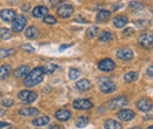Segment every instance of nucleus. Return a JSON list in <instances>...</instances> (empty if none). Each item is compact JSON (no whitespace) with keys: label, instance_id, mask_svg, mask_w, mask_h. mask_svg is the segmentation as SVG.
<instances>
[{"label":"nucleus","instance_id":"1","mask_svg":"<svg viewBox=\"0 0 153 129\" xmlns=\"http://www.w3.org/2000/svg\"><path fill=\"white\" fill-rule=\"evenodd\" d=\"M45 76V72L42 69V67H37L33 71H30V73L27 74L24 79V86L25 87H34L39 85Z\"/></svg>","mask_w":153,"mask_h":129},{"label":"nucleus","instance_id":"2","mask_svg":"<svg viewBox=\"0 0 153 129\" xmlns=\"http://www.w3.org/2000/svg\"><path fill=\"white\" fill-rule=\"evenodd\" d=\"M73 11H74L73 6L70 4H66V2H62L59 6H57V13L61 18H70L73 14Z\"/></svg>","mask_w":153,"mask_h":129},{"label":"nucleus","instance_id":"3","mask_svg":"<svg viewBox=\"0 0 153 129\" xmlns=\"http://www.w3.org/2000/svg\"><path fill=\"white\" fill-rule=\"evenodd\" d=\"M26 24H27V19L25 18L24 15H17L13 20V24H12L13 32H16V33L22 32L24 28L26 27Z\"/></svg>","mask_w":153,"mask_h":129},{"label":"nucleus","instance_id":"4","mask_svg":"<svg viewBox=\"0 0 153 129\" xmlns=\"http://www.w3.org/2000/svg\"><path fill=\"white\" fill-rule=\"evenodd\" d=\"M73 108L74 109H79V111H87V109H91L93 107V103L91 100H87V99H78L74 100L73 103H72Z\"/></svg>","mask_w":153,"mask_h":129},{"label":"nucleus","instance_id":"5","mask_svg":"<svg viewBox=\"0 0 153 129\" xmlns=\"http://www.w3.org/2000/svg\"><path fill=\"white\" fill-rule=\"evenodd\" d=\"M19 99L24 102V103H32L37 100V94L32 91H21L19 93Z\"/></svg>","mask_w":153,"mask_h":129},{"label":"nucleus","instance_id":"6","mask_svg":"<svg viewBox=\"0 0 153 129\" xmlns=\"http://www.w3.org/2000/svg\"><path fill=\"white\" fill-rule=\"evenodd\" d=\"M128 105V100L125 96H120V97H115L113 100H111L108 102V108L110 109H117V108H121Z\"/></svg>","mask_w":153,"mask_h":129},{"label":"nucleus","instance_id":"7","mask_svg":"<svg viewBox=\"0 0 153 129\" xmlns=\"http://www.w3.org/2000/svg\"><path fill=\"white\" fill-rule=\"evenodd\" d=\"M98 67L102 72H111L115 68V62L111 59H104L98 63Z\"/></svg>","mask_w":153,"mask_h":129},{"label":"nucleus","instance_id":"8","mask_svg":"<svg viewBox=\"0 0 153 129\" xmlns=\"http://www.w3.org/2000/svg\"><path fill=\"white\" fill-rule=\"evenodd\" d=\"M99 88H100V91H101L102 93L108 94V93H112L115 91V85L111 81V80H108V79H104V80L100 82Z\"/></svg>","mask_w":153,"mask_h":129},{"label":"nucleus","instance_id":"9","mask_svg":"<svg viewBox=\"0 0 153 129\" xmlns=\"http://www.w3.org/2000/svg\"><path fill=\"white\" fill-rule=\"evenodd\" d=\"M16 17H17V13H16L13 10H10V8L1 10V12H0V18L2 19L5 22H11V21H13Z\"/></svg>","mask_w":153,"mask_h":129},{"label":"nucleus","instance_id":"10","mask_svg":"<svg viewBox=\"0 0 153 129\" xmlns=\"http://www.w3.org/2000/svg\"><path fill=\"white\" fill-rule=\"evenodd\" d=\"M139 45H141L143 47H145V48H151V46H152V34L150 33H144V34H141L140 37H139Z\"/></svg>","mask_w":153,"mask_h":129},{"label":"nucleus","instance_id":"11","mask_svg":"<svg viewBox=\"0 0 153 129\" xmlns=\"http://www.w3.org/2000/svg\"><path fill=\"white\" fill-rule=\"evenodd\" d=\"M137 107L141 111H150L152 109V101L149 99H140L137 102Z\"/></svg>","mask_w":153,"mask_h":129},{"label":"nucleus","instance_id":"12","mask_svg":"<svg viewBox=\"0 0 153 129\" xmlns=\"http://www.w3.org/2000/svg\"><path fill=\"white\" fill-rule=\"evenodd\" d=\"M134 115H135L134 111H131V109H123V111H120L117 114V116H118V119L120 121H130V120L133 119Z\"/></svg>","mask_w":153,"mask_h":129},{"label":"nucleus","instance_id":"13","mask_svg":"<svg viewBox=\"0 0 153 129\" xmlns=\"http://www.w3.org/2000/svg\"><path fill=\"white\" fill-rule=\"evenodd\" d=\"M117 57L120 60H130L133 57V52L130 48H121L117 52Z\"/></svg>","mask_w":153,"mask_h":129},{"label":"nucleus","instance_id":"14","mask_svg":"<svg viewBox=\"0 0 153 129\" xmlns=\"http://www.w3.org/2000/svg\"><path fill=\"white\" fill-rule=\"evenodd\" d=\"M91 87H92V85H91V82L87 79H81V80H79L76 83V88L78 91H80V92H86Z\"/></svg>","mask_w":153,"mask_h":129},{"label":"nucleus","instance_id":"15","mask_svg":"<svg viewBox=\"0 0 153 129\" xmlns=\"http://www.w3.org/2000/svg\"><path fill=\"white\" fill-rule=\"evenodd\" d=\"M47 13H48V10L45 6H37L32 11V14L34 18H44L45 15H47Z\"/></svg>","mask_w":153,"mask_h":129},{"label":"nucleus","instance_id":"16","mask_svg":"<svg viewBox=\"0 0 153 129\" xmlns=\"http://www.w3.org/2000/svg\"><path fill=\"white\" fill-rule=\"evenodd\" d=\"M19 114L21 116H36L39 114V111L33 107H26V108H21L19 111Z\"/></svg>","mask_w":153,"mask_h":129},{"label":"nucleus","instance_id":"17","mask_svg":"<svg viewBox=\"0 0 153 129\" xmlns=\"http://www.w3.org/2000/svg\"><path fill=\"white\" fill-rule=\"evenodd\" d=\"M30 71H31L30 66H26V65L20 66V67H18V68L14 71V76H16V77H22V76H26L27 74L30 73Z\"/></svg>","mask_w":153,"mask_h":129},{"label":"nucleus","instance_id":"18","mask_svg":"<svg viewBox=\"0 0 153 129\" xmlns=\"http://www.w3.org/2000/svg\"><path fill=\"white\" fill-rule=\"evenodd\" d=\"M39 29L36 27V26H31V27H28L27 29H26V32H25V37L28 38V39H37L39 37Z\"/></svg>","mask_w":153,"mask_h":129},{"label":"nucleus","instance_id":"19","mask_svg":"<svg viewBox=\"0 0 153 129\" xmlns=\"http://www.w3.org/2000/svg\"><path fill=\"white\" fill-rule=\"evenodd\" d=\"M12 72V67L10 65H2L0 66V80H5L10 76Z\"/></svg>","mask_w":153,"mask_h":129},{"label":"nucleus","instance_id":"20","mask_svg":"<svg viewBox=\"0 0 153 129\" xmlns=\"http://www.w3.org/2000/svg\"><path fill=\"white\" fill-rule=\"evenodd\" d=\"M127 17L126 15H118L113 19V24L117 28H123L126 24H127Z\"/></svg>","mask_w":153,"mask_h":129},{"label":"nucleus","instance_id":"21","mask_svg":"<svg viewBox=\"0 0 153 129\" xmlns=\"http://www.w3.org/2000/svg\"><path fill=\"white\" fill-rule=\"evenodd\" d=\"M48 122H50L48 116H40V117H37L32 121L33 126H36V127H44V126L48 125Z\"/></svg>","mask_w":153,"mask_h":129},{"label":"nucleus","instance_id":"22","mask_svg":"<svg viewBox=\"0 0 153 129\" xmlns=\"http://www.w3.org/2000/svg\"><path fill=\"white\" fill-rule=\"evenodd\" d=\"M56 117L60 121H67L71 117V111L67 109H60L56 113Z\"/></svg>","mask_w":153,"mask_h":129},{"label":"nucleus","instance_id":"23","mask_svg":"<svg viewBox=\"0 0 153 129\" xmlns=\"http://www.w3.org/2000/svg\"><path fill=\"white\" fill-rule=\"evenodd\" d=\"M111 17V12L110 11H106V10H101L98 12L96 17V20L98 22H101V21H106L107 19H110Z\"/></svg>","mask_w":153,"mask_h":129},{"label":"nucleus","instance_id":"24","mask_svg":"<svg viewBox=\"0 0 153 129\" xmlns=\"http://www.w3.org/2000/svg\"><path fill=\"white\" fill-rule=\"evenodd\" d=\"M105 129H121V125L114 120H106L104 123Z\"/></svg>","mask_w":153,"mask_h":129},{"label":"nucleus","instance_id":"25","mask_svg":"<svg viewBox=\"0 0 153 129\" xmlns=\"http://www.w3.org/2000/svg\"><path fill=\"white\" fill-rule=\"evenodd\" d=\"M88 122H90V119L87 116H79L76 120V126L79 128H84L88 125Z\"/></svg>","mask_w":153,"mask_h":129},{"label":"nucleus","instance_id":"26","mask_svg":"<svg viewBox=\"0 0 153 129\" xmlns=\"http://www.w3.org/2000/svg\"><path fill=\"white\" fill-rule=\"evenodd\" d=\"M12 37H13V34L10 28H0V39L1 40H10Z\"/></svg>","mask_w":153,"mask_h":129},{"label":"nucleus","instance_id":"27","mask_svg":"<svg viewBox=\"0 0 153 129\" xmlns=\"http://www.w3.org/2000/svg\"><path fill=\"white\" fill-rule=\"evenodd\" d=\"M14 53H16V49L13 48H0V59H6Z\"/></svg>","mask_w":153,"mask_h":129},{"label":"nucleus","instance_id":"28","mask_svg":"<svg viewBox=\"0 0 153 129\" xmlns=\"http://www.w3.org/2000/svg\"><path fill=\"white\" fill-rule=\"evenodd\" d=\"M57 68H58V66L57 65H54V63H46V65L42 66V69H44L45 74L54 73V72L57 71Z\"/></svg>","mask_w":153,"mask_h":129},{"label":"nucleus","instance_id":"29","mask_svg":"<svg viewBox=\"0 0 153 129\" xmlns=\"http://www.w3.org/2000/svg\"><path fill=\"white\" fill-rule=\"evenodd\" d=\"M112 39H113V35H112V33H110V32H101L100 35H99V40L102 41V42H108V41H111Z\"/></svg>","mask_w":153,"mask_h":129},{"label":"nucleus","instance_id":"30","mask_svg":"<svg viewBox=\"0 0 153 129\" xmlns=\"http://www.w3.org/2000/svg\"><path fill=\"white\" fill-rule=\"evenodd\" d=\"M137 77H138V73L137 72H128V73H126L124 75V80L126 82H132Z\"/></svg>","mask_w":153,"mask_h":129},{"label":"nucleus","instance_id":"31","mask_svg":"<svg viewBox=\"0 0 153 129\" xmlns=\"http://www.w3.org/2000/svg\"><path fill=\"white\" fill-rule=\"evenodd\" d=\"M128 6H130V8L132 11H141L144 8V5L141 2H139V1H131Z\"/></svg>","mask_w":153,"mask_h":129},{"label":"nucleus","instance_id":"32","mask_svg":"<svg viewBox=\"0 0 153 129\" xmlns=\"http://www.w3.org/2000/svg\"><path fill=\"white\" fill-rule=\"evenodd\" d=\"M97 33H98V27H97V26H92V27H90V28L87 29V32H86V37L88 38V39L94 38L97 35Z\"/></svg>","mask_w":153,"mask_h":129},{"label":"nucleus","instance_id":"33","mask_svg":"<svg viewBox=\"0 0 153 129\" xmlns=\"http://www.w3.org/2000/svg\"><path fill=\"white\" fill-rule=\"evenodd\" d=\"M80 75H81V73H80V71H79V69H76V68H72V69H70L68 77H70L71 80H76V79H78Z\"/></svg>","mask_w":153,"mask_h":129},{"label":"nucleus","instance_id":"34","mask_svg":"<svg viewBox=\"0 0 153 129\" xmlns=\"http://www.w3.org/2000/svg\"><path fill=\"white\" fill-rule=\"evenodd\" d=\"M44 22L45 24H48V25H54L57 22V19L52 15H45L44 17Z\"/></svg>","mask_w":153,"mask_h":129},{"label":"nucleus","instance_id":"35","mask_svg":"<svg viewBox=\"0 0 153 129\" xmlns=\"http://www.w3.org/2000/svg\"><path fill=\"white\" fill-rule=\"evenodd\" d=\"M1 103H2L4 107L10 108V107H12V106L14 105V100H12V99H4V100L1 101Z\"/></svg>","mask_w":153,"mask_h":129},{"label":"nucleus","instance_id":"36","mask_svg":"<svg viewBox=\"0 0 153 129\" xmlns=\"http://www.w3.org/2000/svg\"><path fill=\"white\" fill-rule=\"evenodd\" d=\"M50 1H51V6H52V7H57L60 4L64 2V0H50Z\"/></svg>","mask_w":153,"mask_h":129},{"label":"nucleus","instance_id":"37","mask_svg":"<svg viewBox=\"0 0 153 129\" xmlns=\"http://www.w3.org/2000/svg\"><path fill=\"white\" fill-rule=\"evenodd\" d=\"M21 48L25 51H28V52H34V48L31 45H21Z\"/></svg>","mask_w":153,"mask_h":129},{"label":"nucleus","instance_id":"38","mask_svg":"<svg viewBox=\"0 0 153 129\" xmlns=\"http://www.w3.org/2000/svg\"><path fill=\"white\" fill-rule=\"evenodd\" d=\"M8 127H10V123H7V122H0V129L8 128Z\"/></svg>","mask_w":153,"mask_h":129},{"label":"nucleus","instance_id":"39","mask_svg":"<svg viewBox=\"0 0 153 129\" xmlns=\"http://www.w3.org/2000/svg\"><path fill=\"white\" fill-rule=\"evenodd\" d=\"M71 46H73V43H70V45H62L61 47H60V51H64V49H67L68 47H71Z\"/></svg>","mask_w":153,"mask_h":129},{"label":"nucleus","instance_id":"40","mask_svg":"<svg viewBox=\"0 0 153 129\" xmlns=\"http://www.w3.org/2000/svg\"><path fill=\"white\" fill-rule=\"evenodd\" d=\"M50 129H64V127L58 126V125H54V126H50Z\"/></svg>","mask_w":153,"mask_h":129},{"label":"nucleus","instance_id":"41","mask_svg":"<svg viewBox=\"0 0 153 129\" xmlns=\"http://www.w3.org/2000/svg\"><path fill=\"white\" fill-rule=\"evenodd\" d=\"M147 74H149V76H152V75H153V68H152V66H150V68L147 69Z\"/></svg>","mask_w":153,"mask_h":129},{"label":"nucleus","instance_id":"42","mask_svg":"<svg viewBox=\"0 0 153 129\" xmlns=\"http://www.w3.org/2000/svg\"><path fill=\"white\" fill-rule=\"evenodd\" d=\"M121 6H123L121 4H118V5H113V6H112V10H113V11H117V8H120Z\"/></svg>","mask_w":153,"mask_h":129},{"label":"nucleus","instance_id":"43","mask_svg":"<svg viewBox=\"0 0 153 129\" xmlns=\"http://www.w3.org/2000/svg\"><path fill=\"white\" fill-rule=\"evenodd\" d=\"M5 115V111L4 109H0V116H4Z\"/></svg>","mask_w":153,"mask_h":129},{"label":"nucleus","instance_id":"44","mask_svg":"<svg viewBox=\"0 0 153 129\" xmlns=\"http://www.w3.org/2000/svg\"><path fill=\"white\" fill-rule=\"evenodd\" d=\"M130 129H141L140 127H132V128H130Z\"/></svg>","mask_w":153,"mask_h":129},{"label":"nucleus","instance_id":"45","mask_svg":"<svg viewBox=\"0 0 153 129\" xmlns=\"http://www.w3.org/2000/svg\"><path fill=\"white\" fill-rule=\"evenodd\" d=\"M147 129H153V127H152V126H150V127H149Z\"/></svg>","mask_w":153,"mask_h":129}]
</instances>
